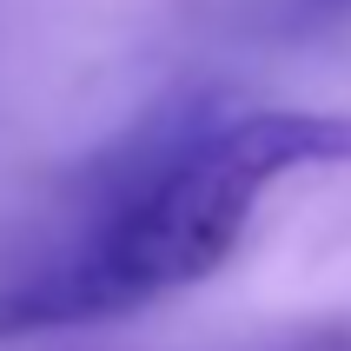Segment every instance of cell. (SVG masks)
<instances>
[{"label":"cell","instance_id":"cell-1","mask_svg":"<svg viewBox=\"0 0 351 351\" xmlns=\"http://www.w3.org/2000/svg\"><path fill=\"white\" fill-rule=\"evenodd\" d=\"M351 166V113L239 106L199 86L139 113L73 179L80 219L0 285V338L126 318L213 278L285 173Z\"/></svg>","mask_w":351,"mask_h":351},{"label":"cell","instance_id":"cell-2","mask_svg":"<svg viewBox=\"0 0 351 351\" xmlns=\"http://www.w3.org/2000/svg\"><path fill=\"white\" fill-rule=\"evenodd\" d=\"M332 20H351V0H292L285 20H278V34H318Z\"/></svg>","mask_w":351,"mask_h":351},{"label":"cell","instance_id":"cell-3","mask_svg":"<svg viewBox=\"0 0 351 351\" xmlns=\"http://www.w3.org/2000/svg\"><path fill=\"white\" fill-rule=\"evenodd\" d=\"M272 351H351V338H298V345H272Z\"/></svg>","mask_w":351,"mask_h":351}]
</instances>
